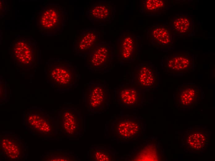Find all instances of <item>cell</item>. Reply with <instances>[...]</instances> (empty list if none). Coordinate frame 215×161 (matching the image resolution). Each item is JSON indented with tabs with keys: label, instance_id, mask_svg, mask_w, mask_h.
<instances>
[{
	"label": "cell",
	"instance_id": "obj_1",
	"mask_svg": "<svg viewBox=\"0 0 215 161\" xmlns=\"http://www.w3.org/2000/svg\"><path fill=\"white\" fill-rule=\"evenodd\" d=\"M46 76L51 86L57 89L71 90L78 85L79 77L76 67L69 61L61 59L49 60Z\"/></svg>",
	"mask_w": 215,
	"mask_h": 161
},
{
	"label": "cell",
	"instance_id": "obj_2",
	"mask_svg": "<svg viewBox=\"0 0 215 161\" xmlns=\"http://www.w3.org/2000/svg\"><path fill=\"white\" fill-rule=\"evenodd\" d=\"M67 15L65 8L58 4L46 5L38 13L36 27L41 33L49 35L61 33L66 25Z\"/></svg>",
	"mask_w": 215,
	"mask_h": 161
},
{
	"label": "cell",
	"instance_id": "obj_3",
	"mask_svg": "<svg viewBox=\"0 0 215 161\" xmlns=\"http://www.w3.org/2000/svg\"><path fill=\"white\" fill-rule=\"evenodd\" d=\"M11 58L15 65L23 70H30L37 65L38 50L33 39L20 37L12 42Z\"/></svg>",
	"mask_w": 215,
	"mask_h": 161
},
{
	"label": "cell",
	"instance_id": "obj_4",
	"mask_svg": "<svg viewBox=\"0 0 215 161\" xmlns=\"http://www.w3.org/2000/svg\"><path fill=\"white\" fill-rule=\"evenodd\" d=\"M139 36L133 32L123 30L114 45L115 56L121 66L127 65L139 59Z\"/></svg>",
	"mask_w": 215,
	"mask_h": 161
},
{
	"label": "cell",
	"instance_id": "obj_5",
	"mask_svg": "<svg viewBox=\"0 0 215 161\" xmlns=\"http://www.w3.org/2000/svg\"><path fill=\"white\" fill-rule=\"evenodd\" d=\"M114 57L113 44L101 41L84 56L85 65L92 72H108L112 68Z\"/></svg>",
	"mask_w": 215,
	"mask_h": 161
},
{
	"label": "cell",
	"instance_id": "obj_6",
	"mask_svg": "<svg viewBox=\"0 0 215 161\" xmlns=\"http://www.w3.org/2000/svg\"><path fill=\"white\" fill-rule=\"evenodd\" d=\"M87 84L83 96L87 111L94 114L106 111L110 105V94L106 84L92 80Z\"/></svg>",
	"mask_w": 215,
	"mask_h": 161
},
{
	"label": "cell",
	"instance_id": "obj_7",
	"mask_svg": "<svg viewBox=\"0 0 215 161\" xmlns=\"http://www.w3.org/2000/svg\"><path fill=\"white\" fill-rule=\"evenodd\" d=\"M142 130L141 120L133 115L116 117L111 123V131L113 137L119 142L135 140L140 136Z\"/></svg>",
	"mask_w": 215,
	"mask_h": 161
},
{
	"label": "cell",
	"instance_id": "obj_8",
	"mask_svg": "<svg viewBox=\"0 0 215 161\" xmlns=\"http://www.w3.org/2000/svg\"><path fill=\"white\" fill-rule=\"evenodd\" d=\"M161 64L167 74H186L194 70V56L188 51L174 52L164 55Z\"/></svg>",
	"mask_w": 215,
	"mask_h": 161
},
{
	"label": "cell",
	"instance_id": "obj_9",
	"mask_svg": "<svg viewBox=\"0 0 215 161\" xmlns=\"http://www.w3.org/2000/svg\"><path fill=\"white\" fill-rule=\"evenodd\" d=\"M160 77L157 67L150 61H144L134 67L130 84L145 91L154 90L159 86Z\"/></svg>",
	"mask_w": 215,
	"mask_h": 161
},
{
	"label": "cell",
	"instance_id": "obj_10",
	"mask_svg": "<svg viewBox=\"0 0 215 161\" xmlns=\"http://www.w3.org/2000/svg\"><path fill=\"white\" fill-rule=\"evenodd\" d=\"M60 130L71 138L81 137L83 132V121L80 112L76 108L63 107L58 112Z\"/></svg>",
	"mask_w": 215,
	"mask_h": 161
},
{
	"label": "cell",
	"instance_id": "obj_11",
	"mask_svg": "<svg viewBox=\"0 0 215 161\" xmlns=\"http://www.w3.org/2000/svg\"><path fill=\"white\" fill-rule=\"evenodd\" d=\"M26 126L31 131L43 136H53L56 133L53 118L43 111L31 109L25 115Z\"/></svg>",
	"mask_w": 215,
	"mask_h": 161
},
{
	"label": "cell",
	"instance_id": "obj_12",
	"mask_svg": "<svg viewBox=\"0 0 215 161\" xmlns=\"http://www.w3.org/2000/svg\"><path fill=\"white\" fill-rule=\"evenodd\" d=\"M145 91L136 86L121 84L114 89V99L124 108H136L143 103Z\"/></svg>",
	"mask_w": 215,
	"mask_h": 161
},
{
	"label": "cell",
	"instance_id": "obj_13",
	"mask_svg": "<svg viewBox=\"0 0 215 161\" xmlns=\"http://www.w3.org/2000/svg\"><path fill=\"white\" fill-rule=\"evenodd\" d=\"M147 39L154 48L165 50L173 46L172 33L169 24L156 23L146 29Z\"/></svg>",
	"mask_w": 215,
	"mask_h": 161
},
{
	"label": "cell",
	"instance_id": "obj_14",
	"mask_svg": "<svg viewBox=\"0 0 215 161\" xmlns=\"http://www.w3.org/2000/svg\"><path fill=\"white\" fill-rule=\"evenodd\" d=\"M201 90L195 83H183L176 88L175 104L179 109H186L196 106L200 99Z\"/></svg>",
	"mask_w": 215,
	"mask_h": 161
},
{
	"label": "cell",
	"instance_id": "obj_15",
	"mask_svg": "<svg viewBox=\"0 0 215 161\" xmlns=\"http://www.w3.org/2000/svg\"><path fill=\"white\" fill-rule=\"evenodd\" d=\"M210 134L203 128H196L188 130L182 140V145L186 152L200 153L208 147Z\"/></svg>",
	"mask_w": 215,
	"mask_h": 161
},
{
	"label": "cell",
	"instance_id": "obj_16",
	"mask_svg": "<svg viewBox=\"0 0 215 161\" xmlns=\"http://www.w3.org/2000/svg\"><path fill=\"white\" fill-rule=\"evenodd\" d=\"M116 12L114 5L109 1H99L94 2L88 8L86 16L93 23H111Z\"/></svg>",
	"mask_w": 215,
	"mask_h": 161
},
{
	"label": "cell",
	"instance_id": "obj_17",
	"mask_svg": "<svg viewBox=\"0 0 215 161\" xmlns=\"http://www.w3.org/2000/svg\"><path fill=\"white\" fill-rule=\"evenodd\" d=\"M100 33L95 28L82 29L75 37L74 51L76 55L84 56L101 41Z\"/></svg>",
	"mask_w": 215,
	"mask_h": 161
},
{
	"label": "cell",
	"instance_id": "obj_18",
	"mask_svg": "<svg viewBox=\"0 0 215 161\" xmlns=\"http://www.w3.org/2000/svg\"><path fill=\"white\" fill-rule=\"evenodd\" d=\"M172 34L177 36L189 37L194 32V21L189 15L176 14L170 19L169 24Z\"/></svg>",
	"mask_w": 215,
	"mask_h": 161
},
{
	"label": "cell",
	"instance_id": "obj_19",
	"mask_svg": "<svg viewBox=\"0 0 215 161\" xmlns=\"http://www.w3.org/2000/svg\"><path fill=\"white\" fill-rule=\"evenodd\" d=\"M1 148L4 155L10 160H18L22 154L23 146L20 141L11 135L2 137L0 141Z\"/></svg>",
	"mask_w": 215,
	"mask_h": 161
},
{
	"label": "cell",
	"instance_id": "obj_20",
	"mask_svg": "<svg viewBox=\"0 0 215 161\" xmlns=\"http://www.w3.org/2000/svg\"><path fill=\"white\" fill-rule=\"evenodd\" d=\"M168 2V0H141L139 12L145 16H159L167 10Z\"/></svg>",
	"mask_w": 215,
	"mask_h": 161
},
{
	"label": "cell",
	"instance_id": "obj_21",
	"mask_svg": "<svg viewBox=\"0 0 215 161\" xmlns=\"http://www.w3.org/2000/svg\"><path fill=\"white\" fill-rule=\"evenodd\" d=\"M90 161H114L115 155L110 149L103 147L92 146L88 152Z\"/></svg>",
	"mask_w": 215,
	"mask_h": 161
},
{
	"label": "cell",
	"instance_id": "obj_22",
	"mask_svg": "<svg viewBox=\"0 0 215 161\" xmlns=\"http://www.w3.org/2000/svg\"><path fill=\"white\" fill-rule=\"evenodd\" d=\"M45 160L52 161H80V159L74 153L53 152L46 155Z\"/></svg>",
	"mask_w": 215,
	"mask_h": 161
}]
</instances>
